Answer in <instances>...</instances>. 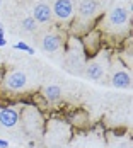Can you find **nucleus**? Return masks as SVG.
<instances>
[{"instance_id":"1","label":"nucleus","mask_w":133,"mask_h":148,"mask_svg":"<svg viewBox=\"0 0 133 148\" xmlns=\"http://www.w3.org/2000/svg\"><path fill=\"white\" fill-rule=\"evenodd\" d=\"M22 128L26 130V133H29L31 136L41 133L43 130V118L41 114L36 111V107H28L22 114Z\"/></svg>"},{"instance_id":"2","label":"nucleus","mask_w":133,"mask_h":148,"mask_svg":"<svg viewBox=\"0 0 133 148\" xmlns=\"http://www.w3.org/2000/svg\"><path fill=\"white\" fill-rule=\"evenodd\" d=\"M53 15L63 21V22H70L75 15L74 2L72 0H55L53 2V9H51Z\"/></svg>"},{"instance_id":"3","label":"nucleus","mask_w":133,"mask_h":148,"mask_svg":"<svg viewBox=\"0 0 133 148\" xmlns=\"http://www.w3.org/2000/svg\"><path fill=\"white\" fill-rule=\"evenodd\" d=\"M106 22H108L109 27H116V29L118 27H125L130 22V12H128V9H125L121 5L111 9L108 17H106Z\"/></svg>"},{"instance_id":"4","label":"nucleus","mask_w":133,"mask_h":148,"mask_svg":"<svg viewBox=\"0 0 133 148\" xmlns=\"http://www.w3.org/2000/svg\"><path fill=\"white\" fill-rule=\"evenodd\" d=\"M39 46L46 53H55V51H58L60 48L63 46V41L55 32H44L43 36L39 38Z\"/></svg>"},{"instance_id":"5","label":"nucleus","mask_w":133,"mask_h":148,"mask_svg":"<svg viewBox=\"0 0 133 148\" xmlns=\"http://www.w3.org/2000/svg\"><path fill=\"white\" fill-rule=\"evenodd\" d=\"M5 85H7V89H10V90L26 89V85H28V75H26V72H21V70L10 72L5 77Z\"/></svg>"},{"instance_id":"6","label":"nucleus","mask_w":133,"mask_h":148,"mask_svg":"<svg viewBox=\"0 0 133 148\" xmlns=\"http://www.w3.org/2000/svg\"><path fill=\"white\" fill-rule=\"evenodd\" d=\"M36 22H39V24H48V22H51V19H53V12H51V9H50V5L48 3H44V2H38L34 7H32V15H31Z\"/></svg>"},{"instance_id":"7","label":"nucleus","mask_w":133,"mask_h":148,"mask_svg":"<svg viewBox=\"0 0 133 148\" xmlns=\"http://www.w3.org/2000/svg\"><path fill=\"white\" fill-rule=\"evenodd\" d=\"M104 73H106V65L99 58L90 60L87 63V66H85V77L90 78V80H101Z\"/></svg>"},{"instance_id":"8","label":"nucleus","mask_w":133,"mask_h":148,"mask_svg":"<svg viewBox=\"0 0 133 148\" xmlns=\"http://www.w3.org/2000/svg\"><path fill=\"white\" fill-rule=\"evenodd\" d=\"M21 121V114L14 107H3L0 111V124L3 128H14Z\"/></svg>"},{"instance_id":"9","label":"nucleus","mask_w":133,"mask_h":148,"mask_svg":"<svg viewBox=\"0 0 133 148\" xmlns=\"http://www.w3.org/2000/svg\"><path fill=\"white\" fill-rule=\"evenodd\" d=\"M99 10V2L97 0H80L79 3V17L80 19H85V21H90L94 15L97 14Z\"/></svg>"},{"instance_id":"10","label":"nucleus","mask_w":133,"mask_h":148,"mask_svg":"<svg viewBox=\"0 0 133 148\" xmlns=\"http://www.w3.org/2000/svg\"><path fill=\"white\" fill-rule=\"evenodd\" d=\"M111 84L116 89H130L132 87V75L128 73V70H125V68L114 70L113 75H111Z\"/></svg>"},{"instance_id":"11","label":"nucleus","mask_w":133,"mask_h":148,"mask_svg":"<svg viewBox=\"0 0 133 148\" xmlns=\"http://www.w3.org/2000/svg\"><path fill=\"white\" fill-rule=\"evenodd\" d=\"M43 95L48 102H57L61 97V89H60L58 85H48V87H44Z\"/></svg>"},{"instance_id":"12","label":"nucleus","mask_w":133,"mask_h":148,"mask_svg":"<svg viewBox=\"0 0 133 148\" xmlns=\"http://www.w3.org/2000/svg\"><path fill=\"white\" fill-rule=\"evenodd\" d=\"M21 27L24 31H28V32H34V31L38 29V22L29 15V17H24V19L21 21Z\"/></svg>"},{"instance_id":"13","label":"nucleus","mask_w":133,"mask_h":148,"mask_svg":"<svg viewBox=\"0 0 133 148\" xmlns=\"http://www.w3.org/2000/svg\"><path fill=\"white\" fill-rule=\"evenodd\" d=\"M15 49H21V51L29 53V55H34V49H32L31 46H28L26 43H17V45H15Z\"/></svg>"},{"instance_id":"14","label":"nucleus","mask_w":133,"mask_h":148,"mask_svg":"<svg viewBox=\"0 0 133 148\" xmlns=\"http://www.w3.org/2000/svg\"><path fill=\"white\" fill-rule=\"evenodd\" d=\"M7 145H9V143H7V141H3V140H0V147L7 148Z\"/></svg>"},{"instance_id":"15","label":"nucleus","mask_w":133,"mask_h":148,"mask_svg":"<svg viewBox=\"0 0 133 148\" xmlns=\"http://www.w3.org/2000/svg\"><path fill=\"white\" fill-rule=\"evenodd\" d=\"M0 39H3V27H2V24H0Z\"/></svg>"},{"instance_id":"16","label":"nucleus","mask_w":133,"mask_h":148,"mask_svg":"<svg viewBox=\"0 0 133 148\" xmlns=\"http://www.w3.org/2000/svg\"><path fill=\"white\" fill-rule=\"evenodd\" d=\"M7 45V41H5V39H0V46H5Z\"/></svg>"},{"instance_id":"17","label":"nucleus","mask_w":133,"mask_h":148,"mask_svg":"<svg viewBox=\"0 0 133 148\" xmlns=\"http://www.w3.org/2000/svg\"><path fill=\"white\" fill-rule=\"evenodd\" d=\"M0 5H2V2H0Z\"/></svg>"},{"instance_id":"18","label":"nucleus","mask_w":133,"mask_h":148,"mask_svg":"<svg viewBox=\"0 0 133 148\" xmlns=\"http://www.w3.org/2000/svg\"><path fill=\"white\" fill-rule=\"evenodd\" d=\"M0 148H3V147H0Z\"/></svg>"}]
</instances>
